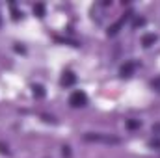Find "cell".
Here are the masks:
<instances>
[{"mask_svg":"<svg viewBox=\"0 0 160 158\" xmlns=\"http://www.w3.org/2000/svg\"><path fill=\"white\" fill-rule=\"evenodd\" d=\"M32 93H34L36 99H43V97H45V87H43L41 84H34V86H32Z\"/></svg>","mask_w":160,"mask_h":158,"instance_id":"cell-5","label":"cell"},{"mask_svg":"<svg viewBox=\"0 0 160 158\" xmlns=\"http://www.w3.org/2000/svg\"><path fill=\"white\" fill-rule=\"evenodd\" d=\"M84 141H89V143H106V145H118V143H121V140L118 136H112V134H97V132L84 134Z\"/></svg>","mask_w":160,"mask_h":158,"instance_id":"cell-1","label":"cell"},{"mask_svg":"<svg viewBox=\"0 0 160 158\" xmlns=\"http://www.w3.org/2000/svg\"><path fill=\"white\" fill-rule=\"evenodd\" d=\"M69 104L73 106V108H82V106H86L88 104V95L84 93V91H73L71 93V97H69Z\"/></svg>","mask_w":160,"mask_h":158,"instance_id":"cell-2","label":"cell"},{"mask_svg":"<svg viewBox=\"0 0 160 158\" xmlns=\"http://www.w3.org/2000/svg\"><path fill=\"white\" fill-rule=\"evenodd\" d=\"M151 86H153V87H155V89H158V91H160V78L153 80V82H151Z\"/></svg>","mask_w":160,"mask_h":158,"instance_id":"cell-12","label":"cell"},{"mask_svg":"<svg viewBox=\"0 0 160 158\" xmlns=\"http://www.w3.org/2000/svg\"><path fill=\"white\" fill-rule=\"evenodd\" d=\"M0 24H2V19H0Z\"/></svg>","mask_w":160,"mask_h":158,"instance_id":"cell-17","label":"cell"},{"mask_svg":"<svg viewBox=\"0 0 160 158\" xmlns=\"http://www.w3.org/2000/svg\"><path fill=\"white\" fill-rule=\"evenodd\" d=\"M11 13H13V15H11V17H13V21H19V19L22 17V13H21V11H17L13 4H11Z\"/></svg>","mask_w":160,"mask_h":158,"instance_id":"cell-9","label":"cell"},{"mask_svg":"<svg viewBox=\"0 0 160 158\" xmlns=\"http://www.w3.org/2000/svg\"><path fill=\"white\" fill-rule=\"evenodd\" d=\"M62 149H63V151H62V153H63V156H69V155H71V151H69V147H62Z\"/></svg>","mask_w":160,"mask_h":158,"instance_id":"cell-16","label":"cell"},{"mask_svg":"<svg viewBox=\"0 0 160 158\" xmlns=\"http://www.w3.org/2000/svg\"><path fill=\"white\" fill-rule=\"evenodd\" d=\"M153 132H155V134H158V136H160V123H157V125H153Z\"/></svg>","mask_w":160,"mask_h":158,"instance_id":"cell-15","label":"cell"},{"mask_svg":"<svg viewBox=\"0 0 160 158\" xmlns=\"http://www.w3.org/2000/svg\"><path fill=\"white\" fill-rule=\"evenodd\" d=\"M34 13H36L38 17H43V15H45V4H36V6H34Z\"/></svg>","mask_w":160,"mask_h":158,"instance_id":"cell-8","label":"cell"},{"mask_svg":"<svg viewBox=\"0 0 160 158\" xmlns=\"http://www.w3.org/2000/svg\"><path fill=\"white\" fill-rule=\"evenodd\" d=\"M136 67H138V63H136V62H127L125 65H121L119 77H121V78H128V77H132V75H134V71H136Z\"/></svg>","mask_w":160,"mask_h":158,"instance_id":"cell-3","label":"cell"},{"mask_svg":"<svg viewBox=\"0 0 160 158\" xmlns=\"http://www.w3.org/2000/svg\"><path fill=\"white\" fill-rule=\"evenodd\" d=\"M157 41V36L155 34H147V36H143V39H142V45L145 47V48H149L153 43Z\"/></svg>","mask_w":160,"mask_h":158,"instance_id":"cell-6","label":"cell"},{"mask_svg":"<svg viewBox=\"0 0 160 158\" xmlns=\"http://www.w3.org/2000/svg\"><path fill=\"white\" fill-rule=\"evenodd\" d=\"M149 147H160V140H158V138L151 140V141H149Z\"/></svg>","mask_w":160,"mask_h":158,"instance_id":"cell-10","label":"cell"},{"mask_svg":"<svg viewBox=\"0 0 160 158\" xmlns=\"http://www.w3.org/2000/svg\"><path fill=\"white\" fill-rule=\"evenodd\" d=\"M142 24H145V19H142V17H140V19H136V21H134V28H138V26H142Z\"/></svg>","mask_w":160,"mask_h":158,"instance_id":"cell-11","label":"cell"},{"mask_svg":"<svg viewBox=\"0 0 160 158\" xmlns=\"http://www.w3.org/2000/svg\"><path fill=\"white\" fill-rule=\"evenodd\" d=\"M0 153H2V155H9V151H8V147H6L4 143H0Z\"/></svg>","mask_w":160,"mask_h":158,"instance_id":"cell-13","label":"cell"},{"mask_svg":"<svg viewBox=\"0 0 160 158\" xmlns=\"http://www.w3.org/2000/svg\"><path fill=\"white\" fill-rule=\"evenodd\" d=\"M75 82H77V75L71 73V71H65V73L62 75V80H60V84H62L63 87H71V86H75Z\"/></svg>","mask_w":160,"mask_h":158,"instance_id":"cell-4","label":"cell"},{"mask_svg":"<svg viewBox=\"0 0 160 158\" xmlns=\"http://www.w3.org/2000/svg\"><path fill=\"white\" fill-rule=\"evenodd\" d=\"M127 126H128L130 130H134V128H140V126H142V121H136V119H128V121H127Z\"/></svg>","mask_w":160,"mask_h":158,"instance_id":"cell-7","label":"cell"},{"mask_svg":"<svg viewBox=\"0 0 160 158\" xmlns=\"http://www.w3.org/2000/svg\"><path fill=\"white\" fill-rule=\"evenodd\" d=\"M43 121H45V123H56V119L48 117V116H43Z\"/></svg>","mask_w":160,"mask_h":158,"instance_id":"cell-14","label":"cell"}]
</instances>
